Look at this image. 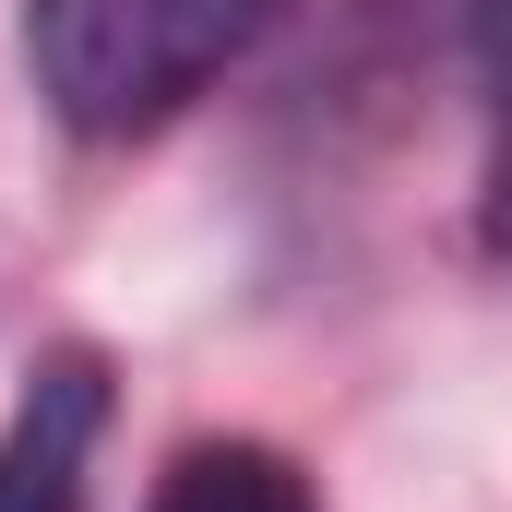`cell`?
<instances>
[{"mask_svg":"<svg viewBox=\"0 0 512 512\" xmlns=\"http://www.w3.org/2000/svg\"><path fill=\"white\" fill-rule=\"evenodd\" d=\"M274 0H24V72L84 143L179 120L239 48L262 36Z\"/></svg>","mask_w":512,"mask_h":512,"instance_id":"obj_1","label":"cell"},{"mask_svg":"<svg viewBox=\"0 0 512 512\" xmlns=\"http://www.w3.org/2000/svg\"><path fill=\"white\" fill-rule=\"evenodd\" d=\"M96 441H108V370L84 346H60L0 417V512H84Z\"/></svg>","mask_w":512,"mask_h":512,"instance_id":"obj_2","label":"cell"},{"mask_svg":"<svg viewBox=\"0 0 512 512\" xmlns=\"http://www.w3.org/2000/svg\"><path fill=\"white\" fill-rule=\"evenodd\" d=\"M143 512H322V501L274 441H191V453H167Z\"/></svg>","mask_w":512,"mask_h":512,"instance_id":"obj_3","label":"cell"},{"mask_svg":"<svg viewBox=\"0 0 512 512\" xmlns=\"http://www.w3.org/2000/svg\"><path fill=\"white\" fill-rule=\"evenodd\" d=\"M405 12H429L465 60H489V72L512 84V0H405Z\"/></svg>","mask_w":512,"mask_h":512,"instance_id":"obj_4","label":"cell"},{"mask_svg":"<svg viewBox=\"0 0 512 512\" xmlns=\"http://www.w3.org/2000/svg\"><path fill=\"white\" fill-rule=\"evenodd\" d=\"M477 251L512 262V84H501V131H489V167H477Z\"/></svg>","mask_w":512,"mask_h":512,"instance_id":"obj_5","label":"cell"}]
</instances>
